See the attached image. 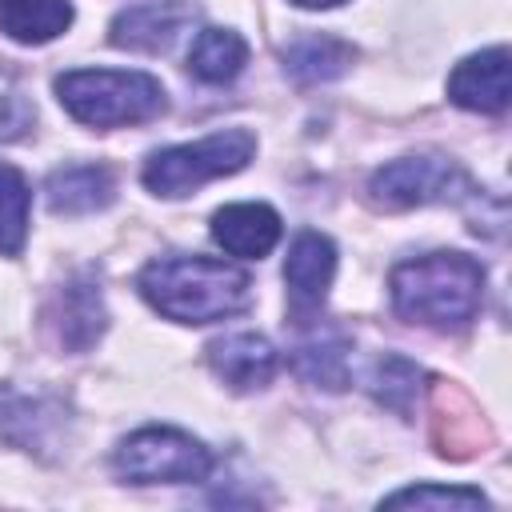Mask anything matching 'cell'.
Here are the masks:
<instances>
[{
  "mask_svg": "<svg viewBox=\"0 0 512 512\" xmlns=\"http://www.w3.org/2000/svg\"><path fill=\"white\" fill-rule=\"evenodd\" d=\"M140 296L176 324H212L236 316L248 296L252 280L232 260L216 256H160L140 272Z\"/></svg>",
  "mask_w": 512,
  "mask_h": 512,
  "instance_id": "cell-1",
  "label": "cell"
},
{
  "mask_svg": "<svg viewBox=\"0 0 512 512\" xmlns=\"http://www.w3.org/2000/svg\"><path fill=\"white\" fill-rule=\"evenodd\" d=\"M388 288L400 320L424 328H464L480 312L484 268L464 252H428L396 264Z\"/></svg>",
  "mask_w": 512,
  "mask_h": 512,
  "instance_id": "cell-2",
  "label": "cell"
},
{
  "mask_svg": "<svg viewBox=\"0 0 512 512\" xmlns=\"http://www.w3.org/2000/svg\"><path fill=\"white\" fill-rule=\"evenodd\" d=\"M56 96L72 120L88 128L144 124L164 112V88L148 72L120 68H76L56 80Z\"/></svg>",
  "mask_w": 512,
  "mask_h": 512,
  "instance_id": "cell-3",
  "label": "cell"
},
{
  "mask_svg": "<svg viewBox=\"0 0 512 512\" xmlns=\"http://www.w3.org/2000/svg\"><path fill=\"white\" fill-rule=\"evenodd\" d=\"M252 156H256V136L248 128H224V132H212L204 140L172 144V148L152 152L144 160L140 180H144L148 192L172 200V196L196 192L208 180H220V176L240 172Z\"/></svg>",
  "mask_w": 512,
  "mask_h": 512,
  "instance_id": "cell-4",
  "label": "cell"
},
{
  "mask_svg": "<svg viewBox=\"0 0 512 512\" xmlns=\"http://www.w3.org/2000/svg\"><path fill=\"white\" fill-rule=\"evenodd\" d=\"M112 468L128 484H196L212 472V452L180 428H140L120 440Z\"/></svg>",
  "mask_w": 512,
  "mask_h": 512,
  "instance_id": "cell-5",
  "label": "cell"
},
{
  "mask_svg": "<svg viewBox=\"0 0 512 512\" xmlns=\"http://www.w3.org/2000/svg\"><path fill=\"white\" fill-rule=\"evenodd\" d=\"M468 188V176L448 156H400L372 172L368 196L380 208H420L452 200Z\"/></svg>",
  "mask_w": 512,
  "mask_h": 512,
  "instance_id": "cell-6",
  "label": "cell"
},
{
  "mask_svg": "<svg viewBox=\"0 0 512 512\" xmlns=\"http://www.w3.org/2000/svg\"><path fill=\"white\" fill-rule=\"evenodd\" d=\"M192 20L196 8L184 0H144L112 20V44L128 52H168Z\"/></svg>",
  "mask_w": 512,
  "mask_h": 512,
  "instance_id": "cell-7",
  "label": "cell"
},
{
  "mask_svg": "<svg viewBox=\"0 0 512 512\" xmlns=\"http://www.w3.org/2000/svg\"><path fill=\"white\" fill-rule=\"evenodd\" d=\"M336 276V244L320 232H300L284 260V284L292 296V312H316Z\"/></svg>",
  "mask_w": 512,
  "mask_h": 512,
  "instance_id": "cell-8",
  "label": "cell"
},
{
  "mask_svg": "<svg viewBox=\"0 0 512 512\" xmlns=\"http://www.w3.org/2000/svg\"><path fill=\"white\" fill-rule=\"evenodd\" d=\"M448 100L468 112H504L508 108V48H484L460 60L448 76Z\"/></svg>",
  "mask_w": 512,
  "mask_h": 512,
  "instance_id": "cell-9",
  "label": "cell"
},
{
  "mask_svg": "<svg viewBox=\"0 0 512 512\" xmlns=\"http://www.w3.org/2000/svg\"><path fill=\"white\" fill-rule=\"evenodd\" d=\"M212 240L240 260H260L276 248L280 240V216L276 208L260 204V200H244V204H224L212 216Z\"/></svg>",
  "mask_w": 512,
  "mask_h": 512,
  "instance_id": "cell-10",
  "label": "cell"
},
{
  "mask_svg": "<svg viewBox=\"0 0 512 512\" xmlns=\"http://www.w3.org/2000/svg\"><path fill=\"white\" fill-rule=\"evenodd\" d=\"M208 364L228 388L256 392L276 372V348L256 332H232V336L208 344Z\"/></svg>",
  "mask_w": 512,
  "mask_h": 512,
  "instance_id": "cell-11",
  "label": "cell"
},
{
  "mask_svg": "<svg viewBox=\"0 0 512 512\" xmlns=\"http://www.w3.org/2000/svg\"><path fill=\"white\" fill-rule=\"evenodd\" d=\"M44 192H48V208L56 216H84V212L108 208L116 184H112V172L100 164H68L48 176Z\"/></svg>",
  "mask_w": 512,
  "mask_h": 512,
  "instance_id": "cell-12",
  "label": "cell"
},
{
  "mask_svg": "<svg viewBox=\"0 0 512 512\" xmlns=\"http://www.w3.org/2000/svg\"><path fill=\"white\" fill-rule=\"evenodd\" d=\"M72 24L68 0H0V32L16 44H48Z\"/></svg>",
  "mask_w": 512,
  "mask_h": 512,
  "instance_id": "cell-13",
  "label": "cell"
},
{
  "mask_svg": "<svg viewBox=\"0 0 512 512\" xmlns=\"http://www.w3.org/2000/svg\"><path fill=\"white\" fill-rule=\"evenodd\" d=\"M244 64H248V44L232 28H204L188 48V72L204 84H228L244 72Z\"/></svg>",
  "mask_w": 512,
  "mask_h": 512,
  "instance_id": "cell-14",
  "label": "cell"
},
{
  "mask_svg": "<svg viewBox=\"0 0 512 512\" xmlns=\"http://www.w3.org/2000/svg\"><path fill=\"white\" fill-rule=\"evenodd\" d=\"M284 60L300 84H324V80H336L352 64V48L336 36H304L300 44L288 48Z\"/></svg>",
  "mask_w": 512,
  "mask_h": 512,
  "instance_id": "cell-15",
  "label": "cell"
},
{
  "mask_svg": "<svg viewBox=\"0 0 512 512\" xmlns=\"http://www.w3.org/2000/svg\"><path fill=\"white\" fill-rule=\"evenodd\" d=\"M28 208H32V188L24 172L0 164V256H20L28 240Z\"/></svg>",
  "mask_w": 512,
  "mask_h": 512,
  "instance_id": "cell-16",
  "label": "cell"
},
{
  "mask_svg": "<svg viewBox=\"0 0 512 512\" xmlns=\"http://www.w3.org/2000/svg\"><path fill=\"white\" fill-rule=\"evenodd\" d=\"M104 332V304L92 284H72L60 296V340L68 348H88Z\"/></svg>",
  "mask_w": 512,
  "mask_h": 512,
  "instance_id": "cell-17",
  "label": "cell"
},
{
  "mask_svg": "<svg viewBox=\"0 0 512 512\" xmlns=\"http://www.w3.org/2000/svg\"><path fill=\"white\" fill-rule=\"evenodd\" d=\"M384 508H484V492L476 488H456V484H416L400 488L380 500Z\"/></svg>",
  "mask_w": 512,
  "mask_h": 512,
  "instance_id": "cell-18",
  "label": "cell"
},
{
  "mask_svg": "<svg viewBox=\"0 0 512 512\" xmlns=\"http://www.w3.org/2000/svg\"><path fill=\"white\" fill-rule=\"evenodd\" d=\"M296 372L312 384L324 388H344L348 368H344V344H304L296 352Z\"/></svg>",
  "mask_w": 512,
  "mask_h": 512,
  "instance_id": "cell-19",
  "label": "cell"
},
{
  "mask_svg": "<svg viewBox=\"0 0 512 512\" xmlns=\"http://www.w3.org/2000/svg\"><path fill=\"white\" fill-rule=\"evenodd\" d=\"M292 4H300V8H336L344 0H292Z\"/></svg>",
  "mask_w": 512,
  "mask_h": 512,
  "instance_id": "cell-20",
  "label": "cell"
}]
</instances>
